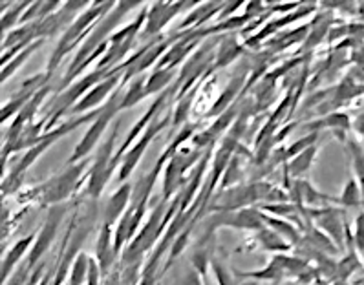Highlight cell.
<instances>
[{"instance_id":"15","label":"cell","mask_w":364,"mask_h":285,"mask_svg":"<svg viewBox=\"0 0 364 285\" xmlns=\"http://www.w3.org/2000/svg\"><path fill=\"white\" fill-rule=\"evenodd\" d=\"M132 185L123 183L119 188H117L112 198L108 200L107 209H105V225L116 227L117 222H119L123 214L127 213V209L130 207V201H132Z\"/></svg>"},{"instance_id":"32","label":"cell","mask_w":364,"mask_h":285,"mask_svg":"<svg viewBox=\"0 0 364 285\" xmlns=\"http://www.w3.org/2000/svg\"><path fill=\"white\" fill-rule=\"evenodd\" d=\"M351 243L355 245L357 252H364V210L357 216L355 222V232L351 236Z\"/></svg>"},{"instance_id":"12","label":"cell","mask_w":364,"mask_h":285,"mask_svg":"<svg viewBox=\"0 0 364 285\" xmlns=\"http://www.w3.org/2000/svg\"><path fill=\"white\" fill-rule=\"evenodd\" d=\"M121 77H124V72L110 77V79H107V81L99 82V85L94 86V88H92L90 92H88V94H86L85 97H82L81 101H79L77 104H75V107L68 112V114L85 115L92 110H97L95 107H99V104H101V102H103L108 95L114 94V92L119 88L121 82H123V79H121Z\"/></svg>"},{"instance_id":"22","label":"cell","mask_w":364,"mask_h":285,"mask_svg":"<svg viewBox=\"0 0 364 285\" xmlns=\"http://www.w3.org/2000/svg\"><path fill=\"white\" fill-rule=\"evenodd\" d=\"M317 145H315L311 149L304 150L302 154H299V156H295L293 159H289L287 161V176L289 178H300L302 174H306L311 168L315 158H317Z\"/></svg>"},{"instance_id":"10","label":"cell","mask_w":364,"mask_h":285,"mask_svg":"<svg viewBox=\"0 0 364 285\" xmlns=\"http://www.w3.org/2000/svg\"><path fill=\"white\" fill-rule=\"evenodd\" d=\"M194 4H196V2H154V4L146 8V21L145 26H143L141 35L145 38H150V41L159 37L163 28H165L178 13H181L183 9L191 8V6Z\"/></svg>"},{"instance_id":"33","label":"cell","mask_w":364,"mask_h":285,"mask_svg":"<svg viewBox=\"0 0 364 285\" xmlns=\"http://www.w3.org/2000/svg\"><path fill=\"white\" fill-rule=\"evenodd\" d=\"M183 285H205V278L198 273L196 269H189V273L183 278Z\"/></svg>"},{"instance_id":"7","label":"cell","mask_w":364,"mask_h":285,"mask_svg":"<svg viewBox=\"0 0 364 285\" xmlns=\"http://www.w3.org/2000/svg\"><path fill=\"white\" fill-rule=\"evenodd\" d=\"M117 132H119V123H116V127H114L110 136L103 141V145L99 146L97 156H95L94 159V166H92V171H90L88 188H86V194H88V196L92 198L101 196V192L105 190V187H107L108 181H110L112 178L110 165L114 156H116V152H114V145H116V141H117Z\"/></svg>"},{"instance_id":"24","label":"cell","mask_w":364,"mask_h":285,"mask_svg":"<svg viewBox=\"0 0 364 285\" xmlns=\"http://www.w3.org/2000/svg\"><path fill=\"white\" fill-rule=\"evenodd\" d=\"M43 43H44V38H41V41H35L33 44H30V46L26 48V50L21 51V53H18V55L15 57L11 63H8L6 66H2V72H0V81H2V82L8 81L9 77L14 75V73L17 72L18 68H21L22 64H24V60L30 59L31 53H33V51H37L41 46H43Z\"/></svg>"},{"instance_id":"20","label":"cell","mask_w":364,"mask_h":285,"mask_svg":"<svg viewBox=\"0 0 364 285\" xmlns=\"http://www.w3.org/2000/svg\"><path fill=\"white\" fill-rule=\"evenodd\" d=\"M180 72L178 68H165V70H154L146 77L145 82V94L149 97L150 94H158V92H165L168 85H174L176 79H178Z\"/></svg>"},{"instance_id":"17","label":"cell","mask_w":364,"mask_h":285,"mask_svg":"<svg viewBox=\"0 0 364 285\" xmlns=\"http://www.w3.org/2000/svg\"><path fill=\"white\" fill-rule=\"evenodd\" d=\"M242 51H244V46L240 44V41L235 37V35H229V37H223L222 43H220L218 51H216L215 57V64H213V68H210V73H215L216 70L225 68L228 64L235 63L238 57L242 55Z\"/></svg>"},{"instance_id":"13","label":"cell","mask_w":364,"mask_h":285,"mask_svg":"<svg viewBox=\"0 0 364 285\" xmlns=\"http://www.w3.org/2000/svg\"><path fill=\"white\" fill-rule=\"evenodd\" d=\"M114 227L101 225V230L97 235V243H95V262H97L103 278L110 276V269L114 267L117 254L114 249Z\"/></svg>"},{"instance_id":"34","label":"cell","mask_w":364,"mask_h":285,"mask_svg":"<svg viewBox=\"0 0 364 285\" xmlns=\"http://www.w3.org/2000/svg\"><path fill=\"white\" fill-rule=\"evenodd\" d=\"M159 274H139L137 285H158Z\"/></svg>"},{"instance_id":"2","label":"cell","mask_w":364,"mask_h":285,"mask_svg":"<svg viewBox=\"0 0 364 285\" xmlns=\"http://www.w3.org/2000/svg\"><path fill=\"white\" fill-rule=\"evenodd\" d=\"M114 6H116V2H94L90 8L85 9V11L72 22L70 28H66L65 35H63V38H60L59 44H57L52 59H50V64H48L46 72L50 73V75L55 72L57 66L60 64V60L65 59V55H68L70 51L77 46L82 38L90 35L92 28H94L92 24H94L95 21H101L107 13H110L112 9H114Z\"/></svg>"},{"instance_id":"31","label":"cell","mask_w":364,"mask_h":285,"mask_svg":"<svg viewBox=\"0 0 364 285\" xmlns=\"http://www.w3.org/2000/svg\"><path fill=\"white\" fill-rule=\"evenodd\" d=\"M30 4L31 2H21V4L14 6V8H9L8 11L2 15V33H8L17 22H21L22 15H24V11L30 8Z\"/></svg>"},{"instance_id":"14","label":"cell","mask_w":364,"mask_h":285,"mask_svg":"<svg viewBox=\"0 0 364 285\" xmlns=\"http://www.w3.org/2000/svg\"><path fill=\"white\" fill-rule=\"evenodd\" d=\"M35 240H37V235L24 236L18 242H15L11 249L6 252V256L2 258V267H0V281H2V285L11 278V274L15 273V269L21 264V260H24L30 254L31 247L35 245Z\"/></svg>"},{"instance_id":"21","label":"cell","mask_w":364,"mask_h":285,"mask_svg":"<svg viewBox=\"0 0 364 285\" xmlns=\"http://www.w3.org/2000/svg\"><path fill=\"white\" fill-rule=\"evenodd\" d=\"M255 240L258 242L262 251L274 252V254H284V252H289L293 249L291 243H287L282 236L277 235L274 230L266 229V227H264L262 230H258L257 238Z\"/></svg>"},{"instance_id":"26","label":"cell","mask_w":364,"mask_h":285,"mask_svg":"<svg viewBox=\"0 0 364 285\" xmlns=\"http://www.w3.org/2000/svg\"><path fill=\"white\" fill-rule=\"evenodd\" d=\"M348 149L351 154V165H353V172H355L357 183L360 187V194H363V207H364V149L355 143V141H350L348 143Z\"/></svg>"},{"instance_id":"27","label":"cell","mask_w":364,"mask_h":285,"mask_svg":"<svg viewBox=\"0 0 364 285\" xmlns=\"http://www.w3.org/2000/svg\"><path fill=\"white\" fill-rule=\"evenodd\" d=\"M338 205H343V207H346V209L363 207V194H360V187L353 176L348 179L346 187L343 188V196L338 198Z\"/></svg>"},{"instance_id":"5","label":"cell","mask_w":364,"mask_h":285,"mask_svg":"<svg viewBox=\"0 0 364 285\" xmlns=\"http://www.w3.org/2000/svg\"><path fill=\"white\" fill-rule=\"evenodd\" d=\"M123 97H124L123 82H121L119 88H117L116 92L110 95L108 102L103 107L101 115H99L97 119L92 123V127L86 130L85 137L79 141V145L75 146V150H73L68 165H75V163L82 161V159H88V154H90L92 150L97 146V143L101 141V137H103L105 130H107V127L110 124V121L114 119V117H116V115L121 112V102H123Z\"/></svg>"},{"instance_id":"9","label":"cell","mask_w":364,"mask_h":285,"mask_svg":"<svg viewBox=\"0 0 364 285\" xmlns=\"http://www.w3.org/2000/svg\"><path fill=\"white\" fill-rule=\"evenodd\" d=\"M65 213H66V209H63V207H59V205L50 209V214H48L46 222H44V225L41 227V230L37 232L35 245L31 247L30 254H28L26 262H24V264H26L31 271H35V269L39 267L41 260H43V256L50 251V247H52L53 240H55L57 232H59L60 222H63V217H65Z\"/></svg>"},{"instance_id":"6","label":"cell","mask_w":364,"mask_h":285,"mask_svg":"<svg viewBox=\"0 0 364 285\" xmlns=\"http://www.w3.org/2000/svg\"><path fill=\"white\" fill-rule=\"evenodd\" d=\"M205 152L202 150H178L168 161L167 168H165V174H163V201H168L174 194L181 190V188L187 185L189 179H185V174L193 168L194 165H198V161L202 159V156Z\"/></svg>"},{"instance_id":"1","label":"cell","mask_w":364,"mask_h":285,"mask_svg":"<svg viewBox=\"0 0 364 285\" xmlns=\"http://www.w3.org/2000/svg\"><path fill=\"white\" fill-rule=\"evenodd\" d=\"M90 165V159H82V161L75 163V165H70L66 171H63L60 174H57L55 178H52L46 183H41L37 187L30 188V190L22 192L18 196V201L22 203H28V201H39V205L44 207H57L60 201L68 200L73 192L81 187V178L85 174V171Z\"/></svg>"},{"instance_id":"19","label":"cell","mask_w":364,"mask_h":285,"mask_svg":"<svg viewBox=\"0 0 364 285\" xmlns=\"http://www.w3.org/2000/svg\"><path fill=\"white\" fill-rule=\"evenodd\" d=\"M262 220L264 223L267 225V229L274 230L277 235L282 236L287 243H291L293 249L302 242V236H300L299 229L293 225L291 222H287V220H282V217H273V216H267L266 213H262Z\"/></svg>"},{"instance_id":"23","label":"cell","mask_w":364,"mask_h":285,"mask_svg":"<svg viewBox=\"0 0 364 285\" xmlns=\"http://www.w3.org/2000/svg\"><path fill=\"white\" fill-rule=\"evenodd\" d=\"M90 256L86 254V252H81V254L77 256V260L73 262L66 285H86L88 273H90Z\"/></svg>"},{"instance_id":"25","label":"cell","mask_w":364,"mask_h":285,"mask_svg":"<svg viewBox=\"0 0 364 285\" xmlns=\"http://www.w3.org/2000/svg\"><path fill=\"white\" fill-rule=\"evenodd\" d=\"M145 82H146L145 75L137 77L136 81H132V85L129 86V90L124 92L123 102H121V110H127V108L136 107V104H139V102L146 97Z\"/></svg>"},{"instance_id":"4","label":"cell","mask_w":364,"mask_h":285,"mask_svg":"<svg viewBox=\"0 0 364 285\" xmlns=\"http://www.w3.org/2000/svg\"><path fill=\"white\" fill-rule=\"evenodd\" d=\"M269 194H273V187L262 181H255L249 185H236V187L222 190L216 194V198L210 201L209 210L216 213H229V210L249 209L251 205L258 201L271 200Z\"/></svg>"},{"instance_id":"11","label":"cell","mask_w":364,"mask_h":285,"mask_svg":"<svg viewBox=\"0 0 364 285\" xmlns=\"http://www.w3.org/2000/svg\"><path fill=\"white\" fill-rule=\"evenodd\" d=\"M308 214L311 220L317 222V229H321L326 236H330L331 242L337 245L338 249H344L346 242L351 236H348V227L344 225V217L341 210L333 209V207H322V209H308Z\"/></svg>"},{"instance_id":"35","label":"cell","mask_w":364,"mask_h":285,"mask_svg":"<svg viewBox=\"0 0 364 285\" xmlns=\"http://www.w3.org/2000/svg\"><path fill=\"white\" fill-rule=\"evenodd\" d=\"M287 285H309V284H299V281H291V284H287Z\"/></svg>"},{"instance_id":"28","label":"cell","mask_w":364,"mask_h":285,"mask_svg":"<svg viewBox=\"0 0 364 285\" xmlns=\"http://www.w3.org/2000/svg\"><path fill=\"white\" fill-rule=\"evenodd\" d=\"M196 92H198V85L196 88L191 90V94H187L181 101H178V107H176L174 112H172V127L174 128L181 127V124L187 121L191 110H193V101L194 97H196Z\"/></svg>"},{"instance_id":"3","label":"cell","mask_w":364,"mask_h":285,"mask_svg":"<svg viewBox=\"0 0 364 285\" xmlns=\"http://www.w3.org/2000/svg\"><path fill=\"white\" fill-rule=\"evenodd\" d=\"M139 4H143V2H136V0H134V2H117V4L114 6V9H112L110 13H107V15H105V17L97 22V26H94V28H92L90 35L86 37V41L82 43L79 53L75 55L73 63L70 64L68 75H66V77H70L73 72H75V70L81 68L82 64L86 63V59H90L95 51L103 46L108 38L114 35L112 31L116 30L117 26H119L121 18H123L124 15L130 11V9L137 8Z\"/></svg>"},{"instance_id":"29","label":"cell","mask_w":364,"mask_h":285,"mask_svg":"<svg viewBox=\"0 0 364 285\" xmlns=\"http://www.w3.org/2000/svg\"><path fill=\"white\" fill-rule=\"evenodd\" d=\"M350 119H348L346 114H331L328 115L326 119H321V121H315V123H309L308 128H311V130H321V128H331V130H341L343 134H346L348 130H350Z\"/></svg>"},{"instance_id":"8","label":"cell","mask_w":364,"mask_h":285,"mask_svg":"<svg viewBox=\"0 0 364 285\" xmlns=\"http://www.w3.org/2000/svg\"><path fill=\"white\" fill-rule=\"evenodd\" d=\"M168 121H172V117H168V114H165V110L159 112L158 117H156V119L150 123V127L146 128V132L143 134V136L139 137L136 143H134V146L129 150V152L124 154L123 159H121L119 174H117V179H119L121 183H123L124 179L130 178V174L134 172V168L137 166V163L141 161V158L145 156L146 146L150 145V141L154 139V137L161 132L163 128H167Z\"/></svg>"},{"instance_id":"18","label":"cell","mask_w":364,"mask_h":285,"mask_svg":"<svg viewBox=\"0 0 364 285\" xmlns=\"http://www.w3.org/2000/svg\"><path fill=\"white\" fill-rule=\"evenodd\" d=\"M313 9H315V6H313V4L311 6H306V8L302 9V11L287 13V15H284V17L280 18V21H271L269 24H267L266 28H264V30L258 31V33L255 35V37L247 38V41H245V44H247V46H257V44H260L262 41H264V38L269 37V35H273L274 31L280 30V28H284V26L291 24V22H295L296 18H300V17H308L309 13H313Z\"/></svg>"},{"instance_id":"30","label":"cell","mask_w":364,"mask_h":285,"mask_svg":"<svg viewBox=\"0 0 364 285\" xmlns=\"http://www.w3.org/2000/svg\"><path fill=\"white\" fill-rule=\"evenodd\" d=\"M238 181H242L240 156H238V154H235V156L231 158V161H229L225 172H223L222 181H220V187H222L223 190H228V188L236 187V183H238Z\"/></svg>"},{"instance_id":"16","label":"cell","mask_w":364,"mask_h":285,"mask_svg":"<svg viewBox=\"0 0 364 285\" xmlns=\"http://www.w3.org/2000/svg\"><path fill=\"white\" fill-rule=\"evenodd\" d=\"M245 77H247V72H242L240 75L232 77L231 82L228 85V88L223 90L222 94H220V97L215 101V104H213V108L207 112V117H220V115L225 114V112L229 110V107L235 102L236 95L240 92L242 85L245 82Z\"/></svg>"}]
</instances>
